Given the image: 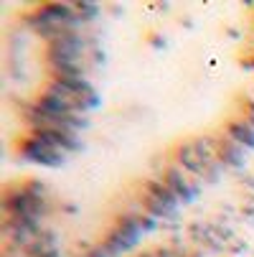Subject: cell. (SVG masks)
<instances>
[{"label": "cell", "instance_id": "6da1fadb", "mask_svg": "<svg viewBox=\"0 0 254 257\" xmlns=\"http://www.w3.org/2000/svg\"><path fill=\"white\" fill-rule=\"evenodd\" d=\"M18 153L23 158H28L31 163H39V166H46V168H61L66 163V153H59V151H51L46 148L44 143H39L36 138L26 135L18 140Z\"/></svg>", "mask_w": 254, "mask_h": 257}, {"label": "cell", "instance_id": "7a4b0ae2", "mask_svg": "<svg viewBox=\"0 0 254 257\" xmlns=\"http://www.w3.org/2000/svg\"><path fill=\"white\" fill-rule=\"evenodd\" d=\"M158 178L165 183V186L178 196V201L180 204H191L198 194H196V189L191 186V176L180 168V166H175V163H168V166H163L160 171H158Z\"/></svg>", "mask_w": 254, "mask_h": 257}, {"label": "cell", "instance_id": "3957f363", "mask_svg": "<svg viewBox=\"0 0 254 257\" xmlns=\"http://www.w3.org/2000/svg\"><path fill=\"white\" fill-rule=\"evenodd\" d=\"M216 138V156H219V161L224 163V168H241L246 163V148H241V145L236 140H231L224 130Z\"/></svg>", "mask_w": 254, "mask_h": 257}, {"label": "cell", "instance_id": "277c9868", "mask_svg": "<svg viewBox=\"0 0 254 257\" xmlns=\"http://www.w3.org/2000/svg\"><path fill=\"white\" fill-rule=\"evenodd\" d=\"M173 163L180 166L188 176L201 178V181L206 183V168L201 166V161H198V156H196V151H193V143H191V140H183V143L175 145V151H173Z\"/></svg>", "mask_w": 254, "mask_h": 257}, {"label": "cell", "instance_id": "5b68a950", "mask_svg": "<svg viewBox=\"0 0 254 257\" xmlns=\"http://www.w3.org/2000/svg\"><path fill=\"white\" fill-rule=\"evenodd\" d=\"M140 239H135L132 234H127V232H122L120 227H112L110 232L104 234V239H102V247L110 252V257H122V254H127L135 244H137Z\"/></svg>", "mask_w": 254, "mask_h": 257}, {"label": "cell", "instance_id": "8992f818", "mask_svg": "<svg viewBox=\"0 0 254 257\" xmlns=\"http://www.w3.org/2000/svg\"><path fill=\"white\" fill-rule=\"evenodd\" d=\"M36 107L44 109V112H49V115H54V117H59V115H74V112H77V107H74V102H71V99L56 97V94H51V92H46V89L36 97ZM77 115H79V112H77Z\"/></svg>", "mask_w": 254, "mask_h": 257}, {"label": "cell", "instance_id": "52a82bcc", "mask_svg": "<svg viewBox=\"0 0 254 257\" xmlns=\"http://www.w3.org/2000/svg\"><path fill=\"white\" fill-rule=\"evenodd\" d=\"M142 191H145V194H150V196H155V199H158L160 204H165V206H168L173 214L180 209V201H178V196H175V194H173V191L165 186V183H163L158 176H155V178H145V181H142Z\"/></svg>", "mask_w": 254, "mask_h": 257}, {"label": "cell", "instance_id": "ba28073f", "mask_svg": "<svg viewBox=\"0 0 254 257\" xmlns=\"http://www.w3.org/2000/svg\"><path fill=\"white\" fill-rule=\"evenodd\" d=\"M224 133H226L231 140H236V143L241 145V148L254 151V127H251L244 117H231V120L226 122Z\"/></svg>", "mask_w": 254, "mask_h": 257}, {"label": "cell", "instance_id": "9c48e42d", "mask_svg": "<svg viewBox=\"0 0 254 257\" xmlns=\"http://www.w3.org/2000/svg\"><path fill=\"white\" fill-rule=\"evenodd\" d=\"M191 143H193V151H196V156H198L203 168H208V166H213L216 161H219V156H216V138L213 135H198Z\"/></svg>", "mask_w": 254, "mask_h": 257}, {"label": "cell", "instance_id": "30bf717a", "mask_svg": "<svg viewBox=\"0 0 254 257\" xmlns=\"http://www.w3.org/2000/svg\"><path fill=\"white\" fill-rule=\"evenodd\" d=\"M140 209H142V211H148V214H150V216H155V219H173V216H175L165 204H160L155 196L145 194V191L140 194Z\"/></svg>", "mask_w": 254, "mask_h": 257}, {"label": "cell", "instance_id": "8fae6325", "mask_svg": "<svg viewBox=\"0 0 254 257\" xmlns=\"http://www.w3.org/2000/svg\"><path fill=\"white\" fill-rule=\"evenodd\" d=\"M115 227H120L122 232H127V234H132L135 239H142V227H140V222H137V216L132 214V211H120L117 216H115Z\"/></svg>", "mask_w": 254, "mask_h": 257}, {"label": "cell", "instance_id": "7c38bea8", "mask_svg": "<svg viewBox=\"0 0 254 257\" xmlns=\"http://www.w3.org/2000/svg\"><path fill=\"white\" fill-rule=\"evenodd\" d=\"M74 11H77V16H79V21H82V23H89V21H94V18L102 13V8H99L97 3H89V0L74 3Z\"/></svg>", "mask_w": 254, "mask_h": 257}, {"label": "cell", "instance_id": "4fadbf2b", "mask_svg": "<svg viewBox=\"0 0 254 257\" xmlns=\"http://www.w3.org/2000/svg\"><path fill=\"white\" fill-rule=\"evenodd\" d=\"M135 216H137V222H140V227H142V232H145V234L153 232V229L158 227V219H155V216H150L148 211H142V209H140V211H135Z\"/></svg>", "mask_w": 254, "mask_h": 257}, {"label": "cell", "instance_id": "5bb4252c", "mask_svg": "<svg viewBox=\"0 0 254 257\" xmlns=\"http://www.w3.org/2000/svg\"><path fill=\"white\" fill-rule=\"evenodd\" d=\"M153 252H155V257H186L183 249L170 247V244H163V247H158V249H153Z\"/></svg>", "mask_w": 254, "mask_h": 257}, {"label": "cell", "instance_id": "9a60e30c", "mask_svg": "<svg viewBox=\"0 0 254 257\" xmlns=\"http://www.w3.org/2000/svg\"><path fill=\"white\" fill-rule=\"evenodd\" d=\"M84 257H110V252H107L102 244H97V247H92V249H89Z\"/></svg>", "mask_w": 254, "mask_h": 257}, {"label": "cell", "instance_id": "2e32d148", "mask_svg": "<svg viewBox=\"0 0 254 257\" xmlns=\"http://www.w3.org/2000/svg\"><path fill=\"white\" fill-rule=\"evenodd\" d=\"M244 104H246V109H244V112L254 115V99H244Z\"/></svg>", "mask_w": 254, "mask_h": 257}, {"label": "cell", "instance_id": "e0dca14e", "mask_svg": "<svg viewBox=\"0 0 254 257\" xmlns=\"http://www.w3.org/2000/svg\"><path fill=\"white\" fill-rule=\"evenodd\" d=\"M241 117H244V120H246V122H249V125H251V127H254V115H249V112H244V115H241Z\"/></svg>", "mask_w": 254, "mask_h": 257}, {"label": "cell", "instance_id": "ac0fdd59", "mask_svg": "<svg viewBox=\"0 0 254 257\" xmlns=\"http://www.w3.org/2000/svg\"><path fill=\"white\" fill-rule=\"evenodd\" d=\"M137 257H155V252H142V254H137Z\"/></svg>", "mask_w": 254, "mask_h": 257}, {"label": "cell", "instance_id": "d6986e66", "mask_svg": "<svg viewBox=\"0 0 254 257\" xmlns=\"http://www.w3.org/2000/svg\"><path fill=\"white\" fill-rule=\"evenodd\" d=\"M191 257H201V254H191Z\"/></svg>", "mask_w": 254, "mask_h": 257}, {"label": "cell", "instance_id": "ffe728a7", "mask_svg": "<svg viewBox=\"0 0 254 257\" xmlns=\"http://www.w3.org/2000/svg\"><path fill=\"white\" fill-rule=\"evenodd\" d=\"M251 69H254V61H251Z\"/></svg>", "mask_w": 254, "mask_h": 257}]
</instances>
